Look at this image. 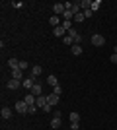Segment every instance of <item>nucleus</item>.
Instances as JSON below:
<instances>
[{"mask_svg":"<svg viewBox=\"0 0 117 130\" xmlns=\"http://www.w3.org/2000/svg\"><path fill=\"white\" fill-rule=\"evenodd\" d=\"M70 51H72L74 56H80V54H82V45H72V47H70Z\"/></svg>","mask_w":117,"mask_h":130,"instance_id":"17","label":"nucleus"},{"mask_svg":"<svg viewBox=\"0 0 117 130\" xmlns=\"http://www.w3.org/2000/svg\"><path fill=\"white\" fill-rule=\"evenodd\" d=\"M53 35H55V37H64V35H67V29H64L62 25H59V27L53 29Z\"/></svg>","mask_w":117,"mask_h":130,"instance_id":"10","label":"nucleus"},{"mask_svg":"<svg viewBox=\"0 0 117 130\" xmlns=\"http://www.w3.org/2000/svg\"><path fill=\"white\" fill-rule=\"evenodd\" d=\"M68 117H70V122H80V115L78 113H70Z\"/></svg>","mask_w":117,"mask_h":130,"instance_id":"23","label":"nucleus"},{"mask_svg":"<svg viewBox=\"0 0 117 130\" xmlns=\"http://www.w3.org/2000/svg\"><path fill=\"white\" fill-rule=\"evenodd\" d=\"M62 18H64V20H68V22H72L74 20V14L70 10H64V14H62Z\"/></svg>","mask_w":117,"mask_h":130,"instance_id":"20","label":"nucleus"},{"mask_svg":"<svg viewBox=\"0 0 117 130\" xmlns=\"http://www.w3.org/2000/svg\"><path fill=\"white\" fill-rule=\"evenodd\" d=\"M35 84H33V78H25V80L22 82V87H25V89H29L31 91V87H33Z\"/></svg>","mask_w":117,"mask_h":130,"instance_id":"12","label":"nucleus"},{"mask_svg":"<svg viewBox=\"0 0 117 130\" xmlns=\"http://www.w3.org/2000/svg\"><path fill=\"white\" fill-rule=\"evenodd\" d=\"M49 23H51V27L55 29V27H59L62 22H61V18H59V16H55V14H53V16H51V20H49Z\"/></svg>","mask_w":117,"mask_h":130,"instance_id":"11","label":"nucleus"},{"mask_svg":"<svg viewBox=\"0 0 117 130\" xmlns=\"http://www.w3.org/2000/svg\"><path fill=\"white\" fill-rule=\"evenodd\" d=\"M12 6H14V8H18V10H20V8H23V2H22V0H20V2H12Z\"/></svg>","mask_w":117,"mask_h":130,"instance_id":"28","label":"nucleus"},{"mask_svg":"<svg viewBox=\"0 0 117 130\" xmlns=\"http://www.w3.org/2000/svg\"><path fill=\"white\" fill-rule=\"evenodd\" d=\"M37 109H39L37 105H29V109H28V115H33L35 111H37Z\"/></svg>","mask_w":117,"mask_h":130,"instance_id":"26","label":"nucleus"},{"mask_svg":"<svg viewBox=\"0 0 117 130\" xmlns=\"http://www.w3.org/2000/svg\"><path fill=\"white\" fill-rule=\"evenodd\" d=\"M47 84H49L51 87L59 86V82H57V76H55V74H49V76H47Z\"/></svg>","mask_w":117,"mask_h":130,"instance_id":"14","label":"nucleus"},{"mask_svg":"<svg viewBox=\"0 0 117 130\" xmlns=\"http://www.w3.org/2000/svg\"><path fill=\"white\" fill-rule=\"evenodd\" d=\"M62 27H64V29H67V33L70 31V29H72V22H68V20H62V23H61Z\"/></svg>","mask_w":117,"mask_h":130,"instance_id":"21","label":"nucleus"},{"mask_svg":"<svg viewBox=\"0 0 117 130\" xmlns=\"http://www.w3.org/2000/svg\"><path fill=\"white\" fill-rule=\"evenodd\" d=\"M28 109H29V105L25 103L23 99H20V101L16 103V111H18L20 115H28Z\"/></svg>","mask_w":117,"mask_h":130,"instance_id":"2","label":"nucleus"},{"mask_svg":"<svg viewBox=\"0 0 117 130\" xmlns=\"http://www.w3.org/2000/svg\"><path fill=\"white\" fill-rule=\"evenodd\" d=\"M113 54H117V45H115V47H113Z\"/></svg>","mask_w":117,"mask_h":130,"instance_id":"32","label":"nucleus"},{"mask_svg":"<svg viewBox=\"0 0 117 130\" xmlns=\"http://www.w3.org/2000/svg\"><path fill=\"white\" fill-rule=\"evenodd\" d=\"M12 78H14V80H20V82H23V80H25V78H23V70H20V68L12 70Z\"/></svg>","mask_w":117,"mask_h":130,"instance_id":"9","label":"nucleus"},{"mask_svg":"<svg viewBox=\"0 0 117 130\" xmlns=\"http://www.w3.org/2000/svg\"><path fill=\"white\" fill-rule=\"evenodd\" d=\"M92 45H94V47H103V45H106V37L100 35V33L92 35Z\"/></svg>","mask_w":117,"mask_h":130,"instance_id":"1","label":"nucleus"},{"mask_svg":"<svg viewBox=\"0 0 117 130\" xmlns=\"http://www.w3.org/2000/svg\"><path fill=\"white\" fill-rule=\"evenodd\" d=\"M35 99H37V97H35L33 93H28V95L23 97V101H25L28 105H35Z\"/></svg>","mask_w":117,"mask_h":130,"instance_id":"18","label":"nucleus"},{"mask_svg":"<svg viewBox=\"0 0 117 130\" xmlns=\"http://www.w3.org/2000/svg\"><path fill=\"white\" fill-rule=\"evenodd\" d=\"M0 115H2V119H10V117H12V109L10 107H2Z\"/></svg>","mask_w":117,"mask_h":130,"instance_id":"15","label":"nucleus"},{"mask_svg":"<svg viewBox=\"0 0 117 130\" xmlns=\"http://www.w3.org/2000/svg\"><path fill=\"white\" fill-rule=\"evenodd\" d=\"M59 101H61V95H55V93H51V95H47V103H49L51 107H55V105H59Z\"/></svg>","mask_w":117,"mask_h":130,"instance_id":"4","label":"nucleus"},{"mask_svg":"<svg viewBox=\"0 0 117 130\" xmlns=\"http://www.w3.org/2000/svg\"><path fill=\"white\" fill-rule=\"evenodd\" d=\"M111 62H113V64H117V54H111Z\"/></svg>","mask_w":117,"mask_h":130,"instance_id":"31","label":"nucleus"},{"mask_svg":"<svg viewBox=\"0 0 117 130\" xmlns=\"http://www.w3.org/2000/svg\"><path fill=\"white\" fill-rule=\"evenodd\" d=\"M28 60H20V70H25V68H28Z\"/></svg>","mask_w":117,"mask_h":130,"instance_id":"27","label":"nucleus"},{"mask_svg":"<svg viewBox=\"0 0 117 130\" xmlns=\"http://www.w3.org/2000/svg\"><path fill=\"white\" fill-rule=\"evenodd\" d=\"M35 105H37L39 109H45L47 105H49V103H47V95H39V97L35 99Z\"/></svg>","mask_w":117,"mask_h":130,"instance_id":"5","label":"nucleus"},{"mask_svg":"<svg viewBox=\"0 0 117 130\" xmlns=\"http://www.w3.org/2000/svg\"><path fill=\"white\" fill-rule=\"evenodd\" d=\"M80 128V122H70V130H78Z\"/></svg>","mask_w":117,"mask_h":130,"instance_id":"30","label":"nucleus"},{"mask_svg":"<svg viewBox=\"0 0 117 130\" xmlns=\"http://www.w3.org/2000/svg\"><path fill=\"white\" fill-rule=\"evenodd\" d=\"M100 6H101V2H100V0H92V6H90V10H92V12H96L98 8H100Z\"/></svg>","mask_w":117,"mask_h":130,"instance_id":"22","label":"nucleus"},{"mask_svg":"<svg viewBox=\"0 0 117 130\" xmlns=\"http://www.w3.org/2000/svg\"><path fill=\"white\" fill-rule=\"evenodd\" d=\"M62 43L67 45V47H72V45H74V39H72V37H70V35H68V33H67V35L62 37Z\"/></svg>","mask_w":117,"mask_h":130,"instance_id":"19","label":"nucleus"},{"mask_svg":"<svg viewBox=\"0 0 117 130\" xmlns=\"http://www.w3.org/2000/svg\"><path fill=\"white\" fill-rule=\"evenodd\" d=\"M53 93H55V95H61V93H62V87L61 86H55V87H53Z\"/></svg>","mask_w":117,"mask_h":130,"instance_id":"25","label":"nucleus"},{"mask_svg":"<svg viewBox=\"0 0 117 130\" xmlns=\"http://www.w3.org/2000/svg\"><path fill=\"white\" fill-rule=\"evenodd\" d=\"M62 117H53V119H51V128L53 130H57V128H61V124H62Z\"/></svg>","mask_w":117,"mask_h":130,"instance_id":"7","label":"nucleus"},{"mask_svg":"<svg viewBox=\"0 0 117 130\" xmlns=\"http://www.w3.org/2000/svg\"><path fill=\"white\" fill-rule=\"evenodd\" d=\"M92 16H94V12L90 10V8H88V10H84V18H92Z\"/></svg>","mask_w":117,"mask_h":130,"instance_id":"29","label":"nucleus"},{"mask_svg":"<svg viewBox=\"0 0 117 130\" xmlns=\"http://www.w3.org/2000/svg\"><path fill=\"white\" fill-rule=\"evenodd\" d=\"M41 72H43V68H41V66H33V68H31V74H29V78H37V76H41Z\"/></svg>","mask_w":117,"mask_h":130,"instance_id":"13","label":"nucleus"},{"mask_svg":"<svg viewBox=\"0 0 117 130\" xmlns=\"http://www.w3.org/2000/svg\"><path fill=\"white\" fill-rule=\"evenodd\" d=\"M84 20H86V18H84V12H80V14H76V16H74V22H80V23H82Z\"/></svg>","mask_w":117,"mask_h":130,"instance_id":"24","label":"nucleus"},{"mask_svg":"<svg viewBox=\"0 0 117 130\" xmlns=\"http://www.w3.org/2000/svg\"><path fill=\"white\" fill-rule=\"evenodd\" d=\"M29 93H33L35 97H39V95H43V86H41V84H37V82H35V86L31 87V91Z\"/></svg>","mask_w":117,"mask_h":130,"instance_id":"6","label":"nucleus"},{"mask_svg":"<svg viewBox=\"0 0 117 130\" xmlns=\"http://www.w3.org/2000/svg\"><path fill=\"white\" fill-rule=\"evenodd\" d=\"M6 86H8V89H18V87L22 86V82H20V80H14V78H10Z\"/></svg>","mask_w":117,"mask_h":130,"instance_id":"8","label":"nucleus"},{"mask_svg":"<svg viewBox=\"0 0 117 130\" xmlns=\"http://www.w3.org/2000/svg\"><path fill=\"white\" fill-rule=\"evenodd\" d=\"M8 66H10L12 70H16V68H20V60L18 58H8Z\"/></svg>","mask_w":117,"mask_h":130,"instance_id":"16","label":"nucleus"},{"mask_svg":"<svg viewBox=\"0 0 117 130\" xmlns=\"http://www.w3.org/2000/svg\"><path fill=\"white\" fill-rule=\"evenodd\" d=\"M64 10H67V8H64V4H62V2L53 4V12H55V16H62V14H64Z\"/></svg>","mask_w":117,"mask_h":130,"instance_id":"3","label":"nucleus"}]
</instances>
